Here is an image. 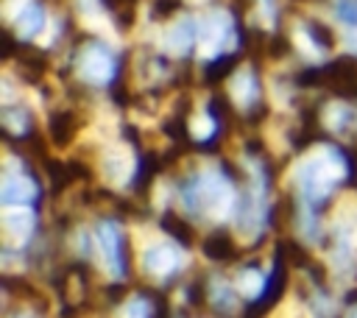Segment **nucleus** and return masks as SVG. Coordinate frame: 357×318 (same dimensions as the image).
Masks as SVG:
<instances>
[{"label": "nucleus", "mask_w": 357, "mask_h": 318, "mask_svg": "<svg viewBox=\"0 0 357 318\" xmlns=\"http://www.w3.org/2000/svg\"><path fill=\"white\" fill-rule=\"evenodd\" d=\"M343 173H346V165L337 151H318L298 165L296 179L307 201H324L329 190L343 179Z\"/></svg>", "instance_id": "f257e3e1"}, {"label": "nucleus", "mask_w": 357, "mask_h": 318, "mask_svg": "<svg viewBox=\"0 0 357 318\" xmlns=\"http://www.w3.org/2000/svg\"><path fill=\"white\" fill-rule=\"evenodd\" d=\"M187 204L204 215L220 218L231 206V187L220 173H204L198 176L195 187L187 192Z\"/></svg>", "instance_id": "f03ea898"}, {"label": "nucleus", "mask_w": 357, "mask_h": 318, "mask_svg": "<svg viewBox=\"0 0 357 318\" xmlns=\"http://www.w3.org/2000/svg\"><path fill=\"white\" fill-rule=\"evenodd\" d=\"M95 243L100 251V259L106 265V271L112 276H123V243H120V232L114 223H100L95 229Z\"/></svg>", "instance_id": "7ed1b4c3"}, {"label": "nucleus", "mask_w": 357, "mask_h": 318, "mask_svg": "<svg viewBox=\"0 0 357 318\" xmlns=\"http://www.w3.org/2000/svg\"><path fill=\"white\" fill-rule=\"evenodd\" d=\"M184 262V251L173 243H153L145 254H142V265L148 273H156V276H167L173 273L176 268H181Z\"/></svg>", "instance_id": "20e7f679"}, {"label": "nucleus", "mask_w": 357, "mask_h": 318, "mask_svg": "<svg viewBox=\"0 0 357 318\" xmlns=\"http://www.w3.org/2000/svg\"><path fill=\"white\" fill-rule=\"evenodd\" d=\"M81 75L92 84H106L112 75H114V59L106 47L100 45H92L84 50L81 56Z\"/></svg>", "instance_id": "39448f33"}, {"label": "nucleus", "mask_w": 357, "mask_h": 318, "mask_svg": "<svg viewBox=\"0 0 357 318\" xmlns=\"http://www.w3.org/2000/svg\"><path fill=\"white\" fill-rule=\"evenodd\" d=\"M36 195V187L28 176L17 173V176H6L3 179V190H0V198L6 204H28L31 198Z\"/></svg>", "instance_id": "423d86ee"}, {"label": "nucleus", "mask_w": 357, "mask_h": 318, "mask_svg": "<svg viewBox=\"0 0 357 318\" xmlns=\"http://www.w3.org/2000/svg\"><path fill=\"white\" fill-rule=\"evenodd\" d=\"M3 226H6L8 237L22 240V237H28V232H31V226H33V215L25 212V209H11V212H6Z\"/></svg>", "instance_id": "0eeeda50"}, {"label": "nucleus", "mask_w": 357, "mask_h": 318, "mask_svg": "<svg viewBox=\"0 0 357 318\" xmlns=\"http://www.w3.org/2000/svg\"><path fill=\"white\" fill-rule=\"evenodd\" d=\"M165 42H167V47H170L173 53H184V50L190 47V42H192V22L173 25V31L165 36Z\"/></svg>", "instance_id": "6e6552de"}, {"label": "nucleus", "mask_w": 357, "mask_h": 318, "mask_svg": "<svg viewBox=\"0 0 357 318\" xmlns=\"http://www.w3.org/2000/svg\"><path fill=\"white\" fill-rule=\"evenodd\" d=\"M106 167L109 173H114V179H126L131 173V156H126V151H114L109 159H106Z\"/></svg>", "instance_id": "1a4fd4ad"}, {"label": "nucleus", "mask_w": 357, "mask_h": 318, "mask_svg": "<svg viewBox=\"0 0 357 318\" xmlns=\"http://www.w3.org/2000/svg\"><path fill=\"white\" fill-rule=\"evenodd\" d=\"M262 287H265V279H262V273L259 271H245L243 276H240V290L245 293V296H259L262 293Z\"/></svg>", "instance_id": "9d476101"}, {"label": "nucleus", "mask_w": 357, "mask_h": 318, "mask_svg": "<svg viewBox=\"0 0 357 318\" xmlns=\"http://www.w3.org/2000/svg\"><path fill=\"white\" fill-rule=\"evenodd\" d=\"M39 25H42V11H39V8L31 6V8H25V11L20 14V33H22V36H31Z\"/></svg>", "instance_id": "9b49d317"}, {"label": "nucleus", "mask_w": 357, "mask_h": 318, "mask_svg": "<svg viewBox=\"0 0 357 318\" xmlns=\"http://www.w3.org/2000/svg\"><path fill=\"white\" fill-rule=\"evenodd\" d=\"M126 318H151V307H148V301L145 298H131L128 304H126V312H123Z\"/></svg>", "instance_id": "f8f14e48"}, {"label": "nucleus", "mask_w": 357, "mask_h": 318, "mask_svg": "<svg viewBox=\"0 0 357 318\" xmlns=\"http://www.w3.org/2000/svg\"><path fill=\"white\" fill-rule=\"evenodd\" d=\"M337 14L343 22L357 25V0H337Z\"/></svg>", "instance_id": "ddd939ff"}, {"label": "nucleus", "mask_w": 357, "mask_h": 318, "mask_svg": "<svg viewBox=\"0 0 357 318\" xmlns=\"http://www.w3.org/2000/svg\"><path fill=\"white\" fill-rule=\"evenodd\" d=\"M237 95H240V100H251L254 98V81H251V75H240V81H237V89H234Z\"/></svg>", "instance_id": "4468645a"}, {"label": "nucleus", "mask_w": 357, "mask_h": 318, "mask_svg": "<svg viewBox=\"0 0 357 318\" xmlns=\"http://www.w3.org/2000/svg\"><path fill=\"white\" fill-rule=\"evenodd\" d=\"M346 318H357V307H351V310H349V315H346Z\"/></svg>", "instance_id": "2eb2a0df"}]
</instances>
